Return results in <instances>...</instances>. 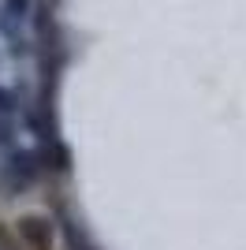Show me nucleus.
<instances>
[{
	"instance_id": "obj_2",
	"label": "nucleus",
	"mask_w": 246,
	"mask_h": 250,
	"mask_svg": "<svg viewBox=\"0 0 246 250\" xmlns=\"http://www.w3.org/2000/svg\"><path fill=\"white\" fill-rule=\"evenodd\" d=\"M41 161V168L45 172H67L71 168V153H67V146H63L60 138H49V142H41V149H34Z\"/></svg>"
},
{
	"instance_id": "obj_1",
	"label": "nucleus",
	"mask_w": 246,
	"mask_h": 250,
	"mask_svg": "<svg viewBox=\"0 0 246 250\" xmlns=\"http://www.w3.org/2000/svg\"><path fill=\"white\" fill-rule=\"evenodd\" d=\"M45 176L38 153L34 149H19V146H8L4 153V165H0V183L8 194H26V190Z\"/></svg>"
},
{
	"instance_id": "obj_4",
	"label": "nucleus",
	"mask_w": 246,
	"mask_h": 250,
	"mask_svg": "<svg viewBox=\"0 0 246 250\" xmlns=\"http://www.w3.org/2000/svg\"><path fill=\"white\" fill-rule=\"evenodd\" d=\"M19 235L30 243L34 250H49V239H52V224L45 217H22L19 220Z\"/></svg>"
},
{
	"instance_id": "obj_6",
	"label": "nucleus",
	"mask_w": 246,
	"mask_h": 250,
	"mask_svg": "<svg viewBox=\"0 0 246 250\" xmlns=\"http://www.w3.org/2000/svg\"><path fill=\"white\" fill-rule=\"evenodd\" d=\"M22 104H19V97L11 94V90H0V120H8L11 112H19Z\"/></svg>"
},
{
	"instance_id": "obj_3",
	"label": "nucleus",
	"mask_w": 246,
	"mask_h": 250,
	"mask_svg": "<svg viewBox=\"0 0 246 250\" xmlns=\"http://www.w3.org/2000/svg\"><path fill=\"white\" fill-rule=\"evenodd\" d=\"M60 235H63V250H97V243L90 239L86 224L75 217H60Z\"/></svg>"
},
{
	"instance_id": "obj_5",
	"label": "nucleus",
	"mask_w": 246,
	"mask_h": 250,
	"mask_svg": "<svg viewBox=\"0 0 246 250\" xmlns=\"http://www.w3.org/2000/svg\"><path fill=\"white\" fill-rule=\"evenodd\" d=\"M26 11H30V0H4V15H8L11 22L26 19Z\"/></svg>"
}]
</instances>
